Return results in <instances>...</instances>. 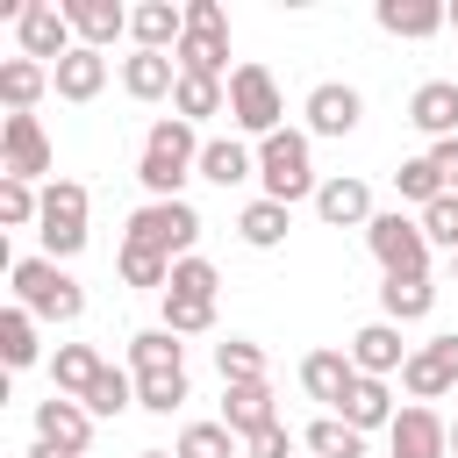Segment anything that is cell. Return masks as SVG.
<instances>
[{
	"label": "cell",
	"mask_w": 458,
	"mask_h": 458,
	"mask_svg": "<svg viewBox=\"0 0 458 458\" xmlns=\"http://www.w3.org/2000/svg\"><path fill=\"white\" fill-rule=\"evenodd\" d=\"M429 165H437L444 193H458V136H451V143H429Z\"/></svg>",
	"instance_id": "cell-46"
},
{
	"label": "cell",
	"mask_w": 458,
	"mask_h": 458,
	"mask_svg": "<svg viewBox=\"0 0 458 458\" xmlns=\"http://www.w3.org/2000/svg\"><path fill=\"white\" fill-rule=\"evenodd\" d=\"M0 222L7 229H36L43 222V193L29 179H0Z\"/></svg>",
	"instance_id": "cell-42"
},
{
	"label": "cell",
	"mask_w": 458,
	"mask_h": 458,
	"mask_svg": "<svg viewBox=\"0 0 458 458\" xmlns=\"http://www.w3.org/2000/svg\"><path fill=\"white\" fill-rule=\"evenodd\" d=\"M243 458H293V429H286V422H272V429H258V437L243 444Z\"/></svg>",
	"instance_id": "cell-45"
},
{
	"label": "cell",
	"mask_w": 458,
	"mask_h": 458,
	"mask_svg": "<svg viewBox=\"0 0 458 458\" xmlns=\"http://www.w3.org/2000/svg\"><path fill=\"white\" fill-rule=\"evenodd\" d=\"M165 293H193V301H215V293H222V272H215V265L193 250V258H179V265H172V286H165Z\"/></svg>",
	"instance_id": "cell-43"
},
{
	"label": "cell",
	"mask_w": 458,
	"mask_h": 458,
	"mask_svg": "<svg viewBox=\"0 0 458 458\" xmlns=\"http://www.w3.org/2000/svg\"><path fill=\"white\" fill-rule=\"evenodd\" d=\"M114 272H122V286H150V293L172 286V258H157V250H143V243H122Z\"/></svg>",
	"instance_id": "cell-36"
},
{
	"label": "cell",
	"mask_w": 458,
	"mask_h": 458,
	"mask_svg": "<svg viewBox=\"0 0 458 458\" xmlns=\"http://www.w3.org/2000/svg\"><path fill=\"white\" fill-rule=\"evenodd\" d=\"M43 93H50V64H36V57H7V64H0V100H7V114H29Z\"/></svg>",
	"instance_id": "cell-28"
},
{
	"label": "cell",
	"mask_w": 458,
	"mask_h": 458,
	"mask_svg": "<svg viewBox=\"0 0 458 458\" xmlns=\"http://www.w3.org/2000/svg\"><path fill=\"white\" fill-rule=\"evenodd\" d=\"M258 179H265V200L293 208V200H315V150H308V129H279L258 143Z\"/></svg>",
	"instance_id": "cell-3"
},
{
	"label": "cell",
	"mask_w": 458,
	"mask_h": 458,
	"mask_svg": "<svg viewBox=\"0 0 458 458\" xmlns=\"http://www.w3.org/2000/svg\"><path fill=\"white\" fill-rule=\"evenodd\" d=\"M136 458H179V451H136Z\"/></svg>",
	"instance_id": "cell-49"
},
{
	"label": "cell",
	"mask_w": 458,
	"mask_h": 458,
	"mask_svg": "<svg viewBox=\"0 0 458 458\" xmlns=\"http://www.w3.org/2000/svg\"><path fill=\"white\" fill-rule=\"evenodd\" d=\"M57 165V150H50V136H43V122L36 114H7L0 122V179H43Z\"/></svg>",
	"instance_id": "cell-10"
},
{
	"label": "cell",
	"mask_w": 458,
	"mask_h": 458,
	"mask_svg": "<svg viewBox=\"0 0 458 458\" xmlns=\"http://www.w3.org/2000/svg\"><path fill=\"white\" fill-rule=\"evenodd\" d=\"M451 29H458V0H451Z\"/></svg>",
	"instance_id": "cell-51"
},
{
	"label": "cell",
	"mask_w": 458,
	"mask_h": 458,
	"mask_svg": "<svg viewBox=\"0 0 458 458\" xmlns=\"http://www.w3.org/2000/svg\"><path fill=\"white\" fill-rule=\"evenodd\" d=\"M308 458H365V437L344 422V415H322V422H308Z\"/></svg>",
	"instance_id": "cell-35"
},
{
	"label": "cell",
	"mask_w": 458,
	"mask_h": 458,
	"mask_svg": "<svg viewBox=\"0 0 458 458\" xmlns=\"http://www.w3.org/2000/svg\"><path fill=\"white\" fill-rule=\"evenodd\" d=\"M122 408H136V372H122V365H100V379L86 386V415L100 422V415H122Z\"/></svg>",
	"instance_id": "cell-34"
},
{
	"label": "cell",
	"mask_w": 458,
	"mask_h": 458,
	"mask_svg": "<svg viewBox=\"0 0 458 458\" xmlns=\"http://www.w3.org/2000/svg\"><path fill=\"white\" fill-rule=\"evenodd\" d=\"M165 301V329L172 336H208L215 329V301H193V293H157Z\"/></svg>",
	"instance_id": "cell-41"
},
{
	"label": "cell",
	"mask_w": 458,
	"mask_h": 458,
	"mask_svg": "<svg viewBox=\"0 0 458 458\" xmlns=\"http://www.w3.org/2000/svg\"><path fill=\"white\" fill-rule=\"evenodd\" d=\"M372 21H379L386 36H401V43H422V36L451 29V7H444V0H379Z\"/></svg>",
	"instance_id": "cell-19"
},
{
	"label": "cell",
	"mask_w": 458,
	"mask_h": 458,
	"mask_svg": "<svg viewBox=\"0 0 458 458\" xmlns=\"http://www.w3.org/2000/svg\"><path fill=\"white\" fill-rule=\"evenodd\" d=\"M36 437L57 444V451H79V458H86V444H93V415H86V401H64V394L36 401Z\"/></svg>",
	"instance_id": "cell-18"
},
{
	"label": "cell",
	"mask_w": 458,
	"mask_h": 458,
	"mask_svg": "<svg viewBox=\"0 0 458 458\" xmlns=\"http://www.w3.org/2000/svg\"><path fill=\"white\" fill-rule=\"evenodd\" d=\"M451 458H458V422H451Z\"/></svg>",
	"instance_id": "cell-50"
},
{
	"label": "cell",
	"mask_w": 458,
	"mask_h": 458,
	"mask_svg": "<svg viewBox=\"0 0 458 458\" xmlns=\"http://www.w3.org/2000/svg\"><path fill=\"white\" fill-rule=\"evenodd\" d=\"M222 422L250 444L258 429H272L279 422V408H272V379H243V386H222Z\"/></svg>",
	"instance_id": "cell-21"
},
{
	"label": "cell",
	"mask_w": 458,
	"mask_h": 458,
	"mask_svg": "<svg viewBox=\"0 0 458 458\" xmlns=\"http://www.w3.org/2000/svg\"><path fill=\"white\" fill-rule=\"evenodd\" d=\"M122 243H143V250H157V258H193V243H200V208L193 200H143L136 215H129V236Z\"/></svg>",
	"instance_id": "cell-4"
},
{
	"label": "cell",
	"mask_w": 458,
	"mask_h": 458,
	"mask_svg": "<svg viewBox=\"0 0 458 458\" xmlns=\"http://www.w3.org/2000/svg\"><path fill=\"white\" fill-rule=\"evenodd\" d=\"M0 358H7V372H29V365L43 358L36 315H29V308H7V315H0Z\"/></svg>",
	"instance_id": "cell-33"
},
{
	"label": "cell",
	"mask_w": 458,
	"mask_h": 458,
	"mask_svg": "<svg viewBox=\"0 0 458 458\" xmlns=\"http://www.w3.org/2000/svg\"><path fill=\"white\" fill-rule=\"evenodd\" d=\"M429 351L444 358V372H451V386H458V329H444V336H429Z\"/></svg>",
	"instance_id": "cell-47"
},
{
	"label": "cell",
	"mask_w": 458,
	"mask_h": 458,
	"mask_svg": "<svg viewBox=\"0 0 458 458\" xmlns=\"http://www.w3.org/2000/svg\"><path fill=\"white\" fill-rule=\"evenodd\" d=\"M401 386H408V401H422V408H429V401H444V394H451V372H444V358H437L429 344H415V351H408V365H401Z\"/></svg>",
	"instance_id": "cell-32"
},
{
	"label": "cell",
	"mask_w": 458,
	"mask_h": 458,
	"mask_svg": "<svg viewBox=\"0 0 458 458\" xmlns=\"http://www.w3.org/2000/svg\"><path fill=\"white\" fill-rule=\"evenodd\" d=\"M386 451H394V458H451V422H444L437 408L408 401V408L394 415V429H386Z\"/></svg>",
	"instance_id": "cell-11"
},
{
	"label": "cell",
	"mask_w": 458,
	"mask_h": 458,
	"mask_svg": "<svg viewBox=\"0 0 458 458\" xmlns=\"http://www.w3.org/2000/svg\"><path fill=\"white\" fill-rule=\"evenodd\" d=\"M365 250L379 258V272H386V279H415V272H429V236H422V215H401V208L372 215V222H365Z\"/></svg>",
	"instance_id": "cell-5"
},
{
	"label": "cell",
	"mask_w": 458,
	"mask_h": 458,
	"mask_svg": "<svg viewBox=\"0 0 458 458\" xmlns=\"http://www.w3.org/2000/svg\"><path fill=\"white\" fill-rule=\"evenodd\" d=\"M286 229H293V208H279V200H265V193L236 215V236H243L250 250H279V243H286Z\"/></svg>",
	"instance_id": "cell-30"
},
{
	"label": "cell",
	"mask_w": 458,
	"mask_h": 458,
	"mask_svg": "<svg viewBox=\"0 0 458 458\" xmlns=\"http://www.w3.org/2000/svg\"><path fill=\"white\" fill-rule=\"evenodd\" d=\"M86 208H93V193L79 186V179H50L43 186V222H36V236H43V258H79L86 250Z\"/></svg>",
	"instance_id": "cell-7"
},
{
	"label": "cell",
	"mask_w": 458,
	"mask_h": 458,
	"mask_svg": "<svg viewBox=\"0 0 458 458\" xmlns=\"http://www.w3.org/2000/svg\"><path fill=\"white\" fill-rule=\"evenodd\" d=\"M129 372H186V344L157 322V329H136L129 336Z\"/></svg>",
	"instance_id": "cell-31"
},
{
	"label": "cell",
	"mask_w": 458,
	"mask_h": 458,
	"mask_svg": "<svg viewBox=\"0 0 458 458\" xmlns=\"http://www.w3.org/2000/svg\"><path fill=\"white\" fill-rule=\"evenodd\" d=\"M422 236H429V250H451L458 258V193H444V200L422 208Z\"/></svg>",
	"instance_id": "cell-44"
},
{
	"label": "cell",
	"mask_w": 458,
	"mask_h": 458,
	"mask_svg": "<svg viewBox=\"0 0 458 458\" xmlns=\"http://www.w3.org/2000/svg\"><path fill=\"white\" fill-rule=\"evenodd\" d=\"M186 372H136V408H150V415H172V408H186Z\"/></svg>",
	"instance_id": "cell-39"
},
{
	"label": "cell",
	"mask_w": 458,
	"mask_h": 458,
	"mask_svg": "<svg viewBox=\"0 0 458 458\" xmlns=\"http://www.w3.org/2000/svg\"><path fill=\"white\" fill-rule=\"evenodd\" d=\"M229 122L243 129V136H279L286 129V100H279V79L265 72V64H236L229 72Z\"/></svg>",
	"instance_id": "cell-6"
},
{
	"label": "cell",
	"mask_w": 458,
	"mask_h": 458,
	"mask_svg": "<svg viewBox=\"0 0 458 458\" xmlns=\"http://www.w3.org/2000/svg\"><path fill=\"white\" fill-rule=\"evenodd\" d=\"M50 86H57V100H72V107H86V100H100V86H107V50H72L57 72H50Z\"/></svg>",
	"instance_id": "cell-23"
},
{
	"label": "cell",
	"mask_w": 458,
	"mask_h": 458,
	"mask_svg": "<svg viewBox=\"0 0 458 458\" xmlns=\"http://www.w3.org/2000/svg\"><path fill=\"white\" fill-rule=\"evenodd\" d=\"M315 215H322L329 229H365L379 208H372V186H365V179L336 172V179H322V186H315Z\"/></svg>",
	"instance_id": "cell-14"
},
{
	"label": "cell",
	"mask_w": 458,
	"mask_h": 458,
	"mask_svg": "<svg viewBox=\"0 0 458 458\" xmlns=\"http://www.w3.org/2000/svg\"><path fill=\"white\" fill-rule=\"evenodd\" d=\"M172 57H179V72H200V79L236 72L229 64V14H222V0H186V43Z\"/></svg>",
	"instance_id": "cell-8"
},
{
	"label": "cell",
	"mask_w": 458,
	"mask_h": 458,
	"mask_svg": "<svg viewBox=\"0 0 458 458\" xmlns=\"http://www.w3.org/2000/svg\"><path fill=\"white\" fill-rule=\"evenodd\" d=\"M64 14H72V36L86 50H107L114 36H129V7L122 0H64Z\"/></svg>",
	"instance_id": "cell-22"
},
{
	"label": "cell",
	"mask_w": 458,
	"mask_h": 458,
	"mask_svg": "<svg viewBox=\"0 0 458 458\" xmlns=\"http://www.w3.org/2000/svg\"><path fill=\"white\" fill-rule=\"evenodd\" d=\"M408 122L429 136V143H451L458 136V79H422L408 93Z\"/></svg>",
	"instance_id": "cell-16"
},
{
	"label": "cell",
	"mask_w": 458,
	"mask_h": 458,
	"mask_svg": "<svg viewBox=\"0 0 458 458\" xmlns=\"http://www.w3.org/2000/svg\"><path fill=\"white\" fill-rule=\"evenodd\" d=\"M236 451H243V437L229 422H186L179 429V458H236Z\"/></svg>",
	"instance_id": "cell-38"
},
{
	"label": "cell",
	"mask_w": 458,
	"mask_h": 458,
	"mask_svg": "<svg viewBox=\"0 0 458 458\" xmlns=\"http://www.w3.org/2000/svg\"><path fill=\"white\" fill-rule=\"evenodd\" d=\"M344 351H351V365H358L365 379H394V372L408 365V351H415V344H401V329H394V322H365Z\"/></svg>",
	"instance_id": "cell-15"
},
{
	"label": "cell",
	"mask_w": 458,
	"mask_h": 458,
	"mask_svg": "<svg viewBox=\"0 0 458 458\" xmlns=\"http://www.w3.org/2000/svg\"><path fill=\"white\" fill-rule=\"evenodd\" d=\"M394 193H401V200H415V208H429V200H444V179H437V165H429V150H422V157H401V172H394Z\"/></svg>",
	"instance_id": "cell-40"
},
{
	"label": "cell",
	"mask_w": 458,
	"mask_h": 458,
	"mask_svg": "<svg viewBox=\"0 0 458 458\" xmlns=\"http://www.w3.org/2000/svg\"><path fill=\"white\" fill-rule=\"evenodd\" d=\"M301 114H308V136H351V129L365 122V93L344 86V79H322V86L301 100Z\"/></svg>",
	"instance_id": "cell-12"
},
{
	"label": "cell",
	"mask_w": 458,
	"mask_h": 458,
	"mask_svg": "<svg viewBox=\"0 0 458 458\" xmlns=\"http://www.w3.org/2000/svg\"><path fill=\"white\" fill-rule=\"evenodd\" d=\"M451 286H458V258H451Z\"/></svg>",
	"instance_id": "cell-52"
},
{
	"label": "cell",
	"mask_w": 458,
	"mask_h": 458,
	"mask_svg": "<svg viewBox=\"0 0 458 458\" xmlns=\"http://www.w3.org/2000/svg\"><path fill=\"white\" fill-rule=\"evenodd\" d=\"M21 458H79V451H57V444H43V437H36V444H29Z\"/></svg>",
	"instance_id": "cell-48"
},
{
	"label": "cell",
	"mask_w": 458,
	"mask_h": 458,
	"mask_svg": "<svg viewBox=\"0 0 458 458\" xmlns=\"http://www.w3.org/2000/svg\"><path fill=\"white\" fill-rule=\"evenodd\" d=\"M172 114H179V122H208V114H229V79H200V72H179Z\"/></svg>",
	"instance_id": "cell-29"
},
{
	"label": "cell",
	"mask_w": 458,
	"mask_h": 458,
	"mask_svg": "<svg viewBox=\"0 0 458 458\" xmlns=\"http://www.w3.org/2000/svg\"><path fill=\"white\" fill-rule=\"evenodd\" d=\"M14 36H21V57H36V64H50V72L79 50L72 14H64L57 0H29V7H21V21H14Z\"/></svg>",
	"instance_id": "cell-9"
},
{
	"label": "cell",
	"mask_w": 458,
	"mask_h": 458,
	"mask_svg": "<svg viewBox=\"0 0 458 458\" xmlns=\"http://www.w3.org/2000/svg\"><path fill=\"white\" fill-rule=\"evenodd\" d=\"M200 179L208 186H243V179H258V150L243 136H208L200 143Z\"/></svg>",
	"instance_id": "cell-24"
},
{
	"label": "cell",
	"mask_w": 458,
	"mask_h": 458,
	"mask_svg": "<svg viewBox=\"0 0 458 458\" xmlns=\"http://www.w3.org/2000/svg\"><path fill=\"white\" fill-rule=\"evenodd\" d=\"M336 415H344L358 437H372V429H394V415H401V408H394V386H386V379H358V386H351V401H344Z\"/></svg>",
	"instance_id": "cell-27"
},
{
	"label": "cell",
	"mask_w": 458,
	"mask_h": 458,
	"mask_svg": "<svg viewBox=\"0 0 458 458\" xmlns=\"http://www.w3.org/2000/svg\"><path fill=\"white\" fill-rule=\"evenodd\" d=\"M215 372H222V386L265 379V351H258L250 336H222V344H215Z\"/></svg>",
	"instance_id": "cell-37"
},
{
	"label": "cell",
	"mask_w": 458,
	"mask_h": 458,
	"mask_svg": "<svg viewBox=\"0 0 458 458\" xmlns=\"http://www.w3.org/2000/svg\"><path fill=\"white\" fill-rule=\"evenodd\" d=\"M429 308H437V279H429V272L386 279V286H379V322H394V329H401V322H422Z\"/></svg>",
	"instance_id": "cell-26"
},
{
	"label": "cell",
	"mask_w": 458,
	"mask_h": 458,
	"mask_svg": "<svg viewBox=\"0 0 458 458\" xmlns=\"http://www.w3.org/2000/svg\"><path fill=\"white\" fill-rule=\"evenodd\" d=\"M129 36H136V50H179L186 43V7L179 0H143V7H129Z\"/></svg>",
	"instance_id": "cell-20"
},
{
	"label": "cell",
	"mask_w": 458,
	"mask_h": 458,
	"mask_svg": "<svg viewBox=\"0 0 458 458\" xmlns=\"http://www.w3.org/2000/svg\"><path fill=\"white\" fill-rule=\"evenodd\" d=\"M136 179H143V193H150V200H186V179H200V136H193V122L157 114V122H150V136H143Z\"/></svg>",
	"instance_id": "cell-1"
},
{
	"label": "cell",
	"mask_w": 458,
	"mask_h": 458,
	"mask_svg": "<svg viewBox=\"0 0 458 458\" xmlns=\"http://www.w3.org/2000/svg\"><path fill=\"white\" fill-rule=\"evenodd\" d=\"M100 365H107V358H100L93 344H57V351H50V394L86 401V386L100 379Z\"/></svg>",
	"instance_id": "cell-25"
},
{
	"label": "cell",
	"mask_w": 458,
	"mask_h": 458,
	"mask_svg": "<svg viewBox=\"0 0 458 458\" xmlns=\"http://www.w3.org/2000/svg\"><path fill=\"white\" fill-rule=\"evenodd\" d=\"M7 286H14V308H29L36 322H79L86 315V286L57 265V258H14L7 265Z\"/></svg>",
	"instance_id": "cell-2"
},
{
	"label": "cell",
	"mask_w": 458,
	"mask_h": 458,
	"mask_svg": "<svg viewBox=\"0 0 458 458\" xmlns=\"http://www.w3.org/2000/svg\"><path fill=\"white\" fill-rule=\"evenodd\" d=\"M122 93L129 100H172L179 93V57H165V50H129L122 57Z\"/></svg>",
	"instance_id": "cell-17"
},
{
	"label": "cell",
	"mask_w": 458,
	"mask_h": 458,
	"mask_svg": "<svg viewBox=\"0 0 458 458\" xmlns=\"http://www.w3.org/2000/svg\"><path fill=\"white\" fill-rule=\"evenodd\" d=\"M358 379H365V372L351 365V351H308V358H301V386H308V401H322L329 415L351 401Z\"/></svg>",
	"instance_id": "cell-13"
}]
</instances>
